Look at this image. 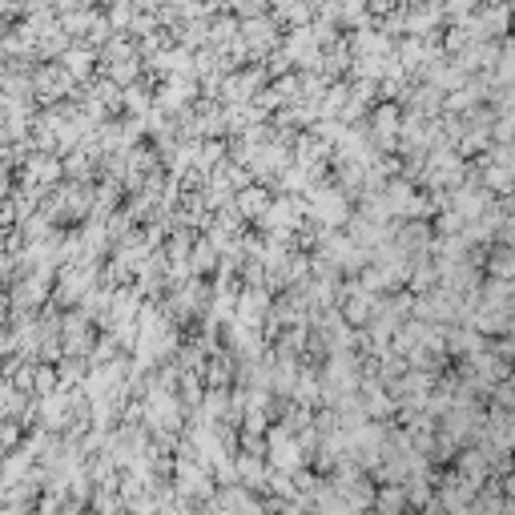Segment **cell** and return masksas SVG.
Returning a JSON list of instances; mask_svg holds the SVG:
<instances>
[{
  "mask_svg": "<svg viewBox=\"0 0 515 515\" xmlns=\"http://www.w3.org/2000/svg\"><path fill=\"white\" fill-rule=\"evenodd\" d=\"M379 503H383V511L395 515L398 508H403V495H398V492H390V495H383V500H379Z\"/></svg>",
  "mask_w": 515,
  "mask_h": 515,
  "instance_id": "1",
  "label": "cell"
}]
</instances>
